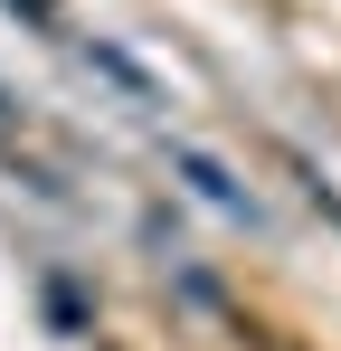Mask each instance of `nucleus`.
<instances>
[{
    "label": "nucleus",
    "mask_w": 341,
    "mask_h": 351,
    "mask_svg": "<svg viewBox=\"0 0 341 351\" xmlns=\"http://www.w3.org/2000/svg\"><path fill=\"white\" fill-rule=\"evenodd\" d=\"M170 162H180V171H190V190H199V199H209V209H227V219H256V199H247V190H237V180H227L218 162H209V152H199V143H170Z\"/></svg>",
    "instance_id": "1"
}]
</instances>
